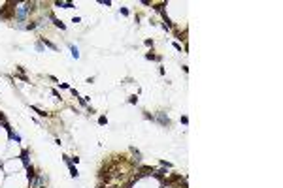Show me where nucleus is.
Wrapping results in <instances>:
<instances>
[{
  "label": "nucleus",
  "instance_id": "1",
  "mask_svg": "<svg viewBox=\"0 0 283 188\" xmlns=\"http://www.w3.org/2000/svg\"><path fill=\"white\" fill-rule=\"evenodd\" d=\"M59 6H64V8H72V4L70 2H57Z\"/></svg>",
  "mask_w": 283,
  "mask_h": 188
},
{
  "label": "nucleus",
  "instance_id": "2",
  "mask_svg": "<svg viewBox=\"0 0 283 188\" xmlns=\"http://www.w3.org/2000/svg\"><path fill=\"white\" fill-rule=\"evenodd\" d=\"M72 55H74V56H76V58H77V56H79V53H77V47H74V45H72Z\"/></svg>",
  "mask_w": 283,
  "mask_h": 188
},
{
  "label": "nucleus",
  "instance_id": "3",
  "mask_svg": "<svg viewBox=\"0 0 283 188\" xmlns=\"http://www.w3.org/2000/svg\"><path fill=\"white\" fill-rule=\"evenodd\" d=\"M70 171H72V177H77V171H76V167H74V166H70Z\"/></svg>",
  "mask_w": 283,
  "mask_h": 188
}]
</instances>
